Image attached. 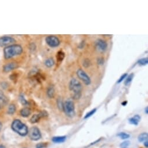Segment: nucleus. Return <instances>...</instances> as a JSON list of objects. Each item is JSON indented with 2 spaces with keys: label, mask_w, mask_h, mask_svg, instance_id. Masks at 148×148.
<instances>
[{
  "label": "nucleus",
  "mask_w": 148,
  "mask_h": 148,
  "mask_svg": "<svg viewBox=\"0 0 148 148\" xmlns=\"http://www.w3.org/2000/svg\"><path fill=\"white\" fill-rule=\"evenodd\" d=\"M98 63L99 64H103V63H104L103 58H100L98 59Z\"/></svg>",
  "instance_id": "obj_30"
},
{
  "label": "nucleus",
  "mask_w": 148,
  "mask_h": 148,
  "mask_svg": "<svg viewBox=\"0 0 148 148\" xmlns=\"http://www.w3.org/2000/svg\"><path fill=\"white\" fill-rule=\"evenodd\" d=\"M127 103H128V102H127V100H124V101H123L122 103H121V105L123 106H125L127 105Z\"/></svg>",
  "instance_id": "obj_32"
},
{
  "label": "nucleus",
  "mask_w": 148,
  "mask_h": 148,
  "mask_svg": "<svg viewBox=\"0 0 148 148\" xmlns=\"http://www.w3.org/2000/svg\"><path fill=\"white\" fill-rule=\"evenodd\" d=\"M144 146H145L146 147V148L148 147V142H147V141H146L144 142Z\"/></svg>",
  "instance_id": "obj_33"
},
{
  "label": "nucleus",
  "mask_w": 148,
  "mask_h": 148,
  "mask_svg": "<svg viewBox=\"0 0 148 148\" xmlns=\"http://www.w3.org/2000/svg\"><path fill=\"white\" fill-rule=\"evenodd\" d=\"M130 145V142L129 141H125L123 142L120 145V146L122 148H126Z\"/></svg>",
  "instance_id": "obj_28"
},
{
  "label": "nucleus",
  "mask_w": 148,
  "mask_h": 148,
  "mask_svg": "<svg viewBox=\"0 0 148 148\" xmlns=\"http://www.w3.org/2000/svg\"><path fill=\"white\" fill-rule=\"evenodd\" d=\"M11 128L15 132L21 136H26L28 134V128L24 123L19 119H16L12 123Z\"/></svg>",
  "instance_id": "obj_3"
},
{
  "label": "nucleus",
  "mask_w": 148,
  "mask_h": 148,
  "mask_svg": "<svg viewBox=\"0 0 148 148\" xmlns=\"http://www.w3.org/2000/svg\"><path fill=\"white\" fill-rule=\"evenodd\" d=\"M137 63H138V64H139V65H141V66L146 65L148 63V59H147V58L140 59L138 60Z\"/></svg>",
  "instance_id": "obj_22"
},
{
  "label": "nucleus",
  "mask_w": 148,
  "mask_h": 148,
  "mask_svg": "<svg viewBox=\"0 0 148 148\" xmlns=\"http://www.w3.org/2000/svg\"><path fill=\"white\" fill-rule=\"evenodd\" d=\"M47 94L48 97L49 98H54L55 95V90L53 87H49L47 91Z\"/></svg>",
  "instance_id": "obj_17"
},
{
  "label": "nucleus",
  "mask_w": 148,
  "mask_h": 148,
  "mask_svg": "<svg viewBox=\"0 0 148 148\" xmlns=\"http://www.w3.org/2000/svg\"><path fill=\"white\" fill-rule=\"evenodd\" d=\"M134 77V73H131L130 74V75L127 76V77H126V80L125 81L124 84L126 85H128L129 84L131 83V81L132 80H133V78Z\"/></svg>",
  "instance_id": "obj_20"
},
{
  "label": "nucleus",
  "mask_w": 148,
  "mask_h": 148,
  "mask_svg": "<svg viewBox=\"0 0 148 148\" xmlns=\"http://www.w3.org/2000/svg\"><path fill=\"white\" fill-rule=\"evenodd\" d=\"M63 103L62 102V99L58 98V100H57V105H58V107L59 109L60 110H63Z\"/></svg>",
  "instance_id": "obj_24"
},
{
  "label": "nucleus",
  "mask_w": 148,
  "mask_h": 148,
  "mask_svg": "<svg viewBox=\"0 0 148 148\" xmlns=\"http://www.w3.org/2000/svg\"><path fill=\"white\" fill-rule=\"evenodd\" d=\"M29 138L33 141H38L41 138V132L37 127H33L28 131Z\"/></svg>",
  "instance_id": "obj_5"
},
{
  "label": "nucleus",
  "mask_w": 148,
  "mask_h": 148,
  "mask_svg": "<svg viewBox=\"0 0 148 148\" xmlns=\"http://www.w3.org/2000/svg\"><path fill=\"white\" fill-rule=\"evenodd\" d=\"M66 139V136H55L53 137L52 139V142H54V143H63Z\"/></svg>",
  "instance_id": "obj_14"
},
{
  "label": "nucleus",
  "mask_w": 148,
  "mask_h": 148,
  "mask_svg": "<svg viewBox=\"0 0 148 148\" xmlns=\"http://www.w3.org/2000/svg\"><path fill=\"white\" fill-rule=\"evenodd\" d=\"M148 135L147 133H142L140 134L138 137V139L139 142H145L147 141Z\"/></svg>",
  "instance_id": "obj_19"
},
{
  "label": "nucleus",
  "mask_w": 148,
  "mask_h": 148,
  "mask_svg": "<svg viewBox=\"0 0 148 148\" xmlns=\"http://www.w3.org/2000/svg\"><path fill=\"white\" fill-rule=\"evenodd\" d=\"M45 41L47 45L51 48H56L60 45V41L56 36L48 35L45 38Z\"/></svg>",
  "instance_id": "obj_6"
},
{
  "label": "nucleus",
  "mask_w": 148,
  "mask_h": 148,
  "mask_svg": "<svg viewBox=\"0 0 148 148\" xmlns=\"http://www.w3.org/2000/svg\"><path fill=\"white\" fill-rule=\"evenodd\" d=\"M31 109H30V108L27 107L23 108L20 112V115L23 117H28L30 115H31Z\"/></svg>",
  "instance_id": "obj_13"
},
{
  "label": "nucleus",
  "mask_w": 148,
  "mask_h": 148,
  "mask_svg": "<svg viewBox=\"0 0 148 148\" xmlns=\"http://www.w3.org/2000/svg\"><path fill=\"white\" fill-rule=\"evenodd\" d=\"M44 64L47 67H51L55 64V61L53 58H48L45 60Z\"/></svg>",
  "instance_id": "obj_18"
},
{
  "label": "nucleus",
  "mask_w": 148,
  "mask_h": 148,
  "mask_svg": "<svg viewBox=\"0 0 148 148\" xmlns=\"http://www.w3.org/2000/svg\"><path fill=\"white\" fill-rule=\"evenodd\" d=\"M16 110V109L15 105H14V104H11V105H9V106H8V108L7 113L8 114H9V115H12L15 113Z\"/></svg>",
  "instance_id": "obj_16"
},
{
  "label": "nucleus",
  "mask_w": 148,
  "mask_h": 148,
  "mask_svg": "<svg viewBox=\"0 0 148 148\" xmlns=\"http://www.w3.org/2000/svg\"><path fill=\"white\" fill-rule=\"evenodd\" d=\"M77 76L85 85H88L91 83V80L90 77L83 69H79L77 71Z\"/></svg>",
  "instance_id": "obj_7"
},
{
  "label": "nucleus",
  "mask_w": 148,
  "mask_h": 148,
  "mask_svg": "<svg viewBox=\"0 0 148 148\" xmlns=\"http://www.w3.org/2000/svg\"><path fill=\"white\" fill-rule=\"evenodd\" d=\"M16 42L15 39L10 36H3L0 37V47H8L13 45Z\"/></svg>",
  "instance_id": "obj_8"
},
{
  "label": "nucleus",
  "mask_w": 148,
  "mask_h": 148,
  "mask_svg": "<svg viewBox=\"0 0 148 148\" xmlns=\"http://www.w3.org/2000/svg\"><path fill=\"white\" fill-rule=\"evenodd\" d=\"M8 99L6 95L1 90H0V110L7 105Z\"/></svg>",
  "instance_id": "obj_12"
},
{
  "label": "nucleus",
  "mask_w": 148,
  "mask_h": 148,
  "mask_svg": "<svg viewBox=\"0 0 148 148\" xmlns=\"http://www.w3.org/2000/svg\"><path fill=\"white\" fill-rule=\"evenodd\" d=\"M83 86L79 80L76 79H72L69 83V90L73 92V98L79 99L81 98Z\"/></svg>",
  "instance_id": "obj_2"
},
{
  "label": "nucleus",
  "mask_w": 148,
  "mask_h": 148,
  "mask_svg": "<svg viewBox=\"0 0 148 148\" xmlns=\"http://www.w3.org/2000/svg\"><path fill=\"white\" fill-rule=\"evenodd\" d=\"M134 117L135 119H136V120L139 121L140 120H141V116H140L139 115H135V116H134Z\"/></svg>",
  "instance_id": "obj_31"
},
{
  "label": "nucleus",
  "mask_w": 148,
  "mask_h": 148,
  "mask_svg": "<svg viewBox=\"0 0 148 148\" xmlns=\"http://www.w3.org/2000/svg\"><path fill=\"white\" fill-rule=\"evenodd\" d=\"M2 127H3V125H2V123L0 122V131L1 130V129H2Z\"/></svg>",
  "instance_id": "obj_36"
},
{
  "label": "nucleus",
  "mask_w": 148,
  "mask_h": 148,
  "mask_svg": "<svg viewBox=\"0 0 148 148\" xmlns=\"http://www.w3.org/2000/svg\"><path fill=\"white\" fill-rule=\"evenodd\" d=\"M43 146H44L43 144H39V145L37 146V148H42Z\"/></svg>",
  "instance_id": "obj_34"
},
{
  "label": "nucleus",
  "mask_w": 148,
  "mask_h": 148,
  "mask_svg": "<svg viewBox=\"0 0 148 148\" xmlns=\"http://www.w3.org/2000/svg\"><path fill=\"white\" fill-rule=\"evenodd\" d=\"M23 52V48L20 45L13 44L6 47L4 49V58L6 59H9L14 57L20 55Z\"/></svg>",
  "instance_id": "obj_1"
},
{
  "label": "nucleus",
  "mask_w": 148,
  "mask_h": 148,
  "mask_svg": "<svg viewBox=\"0 0 148 148\" xmlns=\"http://www.w3.org/2000/svg\"><path fill=\"white\" fill-rule=\"evenodd\" d=\"M48 116V113H47L45 111H43L41 112L39 114H36V115H34L33 116L31 117V119H30V122L34 124V123H36L39 122L40 119L41 117H46Z\"/></svg>",
  "instance_id": "obj_9"
},
{
  "label": "nucleus",
  "mask_w": 148,
  "mask_h": 148,
  "mask_svg": "<svg viewBox=\"0 0 148 148\" xmlns=\"http://www.w3.org/2000/svg\"><path fill=\"white\" fill-rule=\"evenodd\" d=\"M0 148H6L5 147V146H4V145H0Z\"/></svg>",
  "instance_id": "obj_37"
},
{
  "label": "nucleus",
  "mask_w": 148,
  "mask_h": 148,
  "mask_svg": "<svg viewBox=\"0 0 148 148\" xmlns=\"http://www.w3.org/2000/svg\"><path fill=\"white\" fill-rule=\"evenodd\" d=\"M90 62L88 59H86L84 61V63H83V66H84L85 67H88V66H90Z\"/></svg>",
  "instance_id": "obj_29"
},
{
  "label": "nucleus",
  "mask_w": 148,
  "mask_h": 148,
  "mask_svg": "<svg viewBox=\"0 0 148 148\" xmlns=\"http://www.w3.org/2000/svg\"><path fill=\"white\" fill-rule=\"evenodd\" d=\"M117 136H119L121 139H127L128 138H130V135L125 133V132H120V133H119L117 134Z\"/></svg>",
  "instance_id": "obj_23"
},
{
  "label": "nucleus",
  "mask_w": 148,
  "mask_h": 148,
  "mask_svg": "<svg viewBox=\"0 0 148 148\" xmlns=\"http://www.w3.org/2000/svg\"><path fill=\"white\" fill-rule=\"evenodd\" d=\"M63 110L68 117H73L75 115V106L74 102L71 100H66L63 104Z\"/></svg>",
  "instance_id": "obj_4"
},
{
  "label": "nucleus",
  "mask_w": 148,
  "mask_h": 148,
  "mask_svg": "<svg viewBox=\"0 0 148 148\" xmlns=\"http://www.w3.org/2000/svg\"><path fill=\"white\" fill-rule=\"evenodd\" d=\"M128 121H129V123L133 125H135V126H138V123H139V121L136 120V119H135L134 117H132V118L129 119Z\"/></svg>",
  "instance_id": "obj_26"
},
{
  "label": "nucleus",
  "mask_w": 148,
  "mask_h": 148,
  "mask_svg": "<svg viewBox=\"0 0 148 148\" xmlns=\"http://www.w3.org/2000/svg\"><path fill=\"white\" fill-rule=\"evenodd\" d=\"M96 108H95V109L91 110L90 112H89L88 113H87L86 114V115H85V116H84V119H88L89 117H91L92 115H94L95 113L96 112Z\"/></svg>",
  "instance_id": "obj_25"
},
{
  "label": "nucleus",
  "mask_w": 148,
  "mask_h": 148,
  "mask_svg": "<svg viewBox=\"0 0 148 148\" xmlns=\"http://www.w3.org/2000/svg\"><path fill=\"white\" fill-rule=\"evenodd\" d=\"M127 76H128V75H127V73H124V75H123L121 76L120 77V79H119L118 81H117V83H120L122 82V81L124 80L125 79H126V77H127Z\"/></svg>",
  "instance_id": "obj_27"
},
{
  "label": "nucleus",
  "mask_w": 148,
  "mask_h": 148,
  "mask_svg": "<svg viewBox=\"0 0 148 148\" xmlns=\"http://www.w3.org/2000/svg\"><path fill=\"white\" fill-rule=\"evenodd\" d=\"M18 64L16 62H10V63H8L5 64L3 66V70L5 73H8L11 71L14 70L18 68Z\"/></svg>",
  "instance_id": "obj_10"
},
{
  "label": "nucleus",
  "mask_w": 148,
  "mask_h": 148,
  "mask_svg": "<svg viewBox=\"0 0 148 148\" xmlns=\"http://www.w3.org/2000/svg\"><path fill=\"white\" fill-rule=\"evenodd\" d=\"M126 148H127V147H126Z\"/></svg>",
  "instance_id": "obj_38"
},
{
  "label": "nucleus",
  "mask_w": 148,
  "mask_h": 148,
  "mask_svg": "<svg viewBox=\"0 0 148 148\" xmlns=\"http://www.w3.org/2000/svg\"><path fill=\"white\" fill-rule=\"evenodd\" d=\"M19 100L20 102V103H21L24 106H26L28 105V102L27 100L26 99L25 97H24V95L23 94H20L19 95Z\"/></svg>",
  "instance_id": "obj_21"
},
{
  "label": "nucleus",
  "mask_w": 148,
  "mask_h": 148,
  "mask_svg": "<svg viewBox=\"0 0 148 148\" xmlns=\"http://www.w3.org/2000/svg\"><path fill=\"white\" fill-rule=\"evenodd\" d=\"M145 113H146V114H147V113H148V107H147L145 108Z\"/></svg>",
  "instance_id": "obj_35"
},
{
  "label": "nucleus",
  "mask_w": 148,
  "mask_h": 148,
  "mask_svg": "<svg viewBox=\"0 0 148 148\" xmlns=\"http://www.w3.org/2000/svg\"><path fill=\"white\" fill-rule=\"evenodd\" d=\"M96 47L99 50L103 52L107 48V44L105 40L102 39H99L96 41Z\"/></svg>",
  "instance_id": "obj_11"
},
{
  "label": "nucleus",
  "mask_w": 148,
  "mask_h": 148,
  "mask_svg": "<svg viewBox=\"0 0 148 148\" xmlns=\"http://www.w3.org/2000/svg\"><path fill=\"white\" fill-rule=\"evenodd\" d=\"M56 57L57 61H58V62L60 63V62H62L64 59V57H65V54H64L63 51L60 50L59 51H58V53H57Z\"/></svg>",
  "instance_id": "obj_15"
}]
</instances>
